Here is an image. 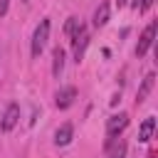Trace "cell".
<instances>
[{"label":"cell","mask_w":158,"mask_h":158,"mask_svg":"<svg viewBox=\"0 0 158 158\" xmlns=\"http://www.w3.org/2000/svg\"><path fill=\"white\" fill-rule=\"evenodd\" d=\"M62 69H64V49L62 47H54V52H52V74L59 77Z\"/></svg>","instance_id":"obj_11"},{"label":"cell","mask_w":158,"mask_h":158,"mask_svg":"<svg viewBox=\"0 0 158 158\" xmlns=\"http://www.w3.org/2000/svg\"><path fill=\"white\" fill-rule=\"evenodd\" d=\"M131 5H133V7L138 10V5H141V0H131Z\"/></svg>","instance_id":"obj_16"},{"label":"cell","mask_w":158,"mask_h":158,"mask_svg":"<svg viewBox=\"0 0 158 158\" xmlns=\"http://www.w3.org/2000/svg\"><path fill=\"white\" fill-rule=\"evenodd\" d=\"M153 131H156V118H153V116L143 118L141 126H138V141H141V143H148V141L153 138Z\"/></svg>","instance_id":"obj_7"},{"label":"cell","mask_w":158,"mask_h":158,"mask_svg":"<svg viewBox=\"0 0 158 158\" xmlns=\"http://www.w3.org/2000/svg\"><path fill=\"white\" fill-rule=\"evenodd\" d=\"M17 121H20V106L17 104H7L5 114H2V121H0V128L7 133V131H12L17 126Z\"/></svg>","instance_id":"obj_5"},{"label":"cell","mask_w":158,"mask_h":158,"mask_svg":"<svg viewBox=\"0 0 158 158\" xmlns=\"http://www.w3.org/2000/svg\"><path fill=\"white\" fill-rule=\"evenodd\" d=\"M109 15H111V5L109 2H101L94 12V27H104L109 22Z\"/></svg>","instance_id":"obj_10"},{"label":"cell","mask_w":158,"mask_h":158,"mask_svg":"<svg viewBox=\"0 0 158 158\" xmlns=\"http://www.w3.org/2000/svg\"><path fill=\"white\" fill-rule=\"evenodd\" d=\"M7 5H10V0H0V17L7 12Z\"/></svg>","instance_id":"obj_14"},{"label":"cell","mask_w":158,"mask_h":158,"mask_svg":"<svg viewBox=\"0 0 158 158\" xmlns=\"http://www.w3.org/2000/svg\"><path fill=\"white\" fill-rule=\"evenodd\" d=\"M79 30H84V22H81L79 17H69V20L64 22V35H67V37H74Z\"/></svg>","instance_id":"obj_12"},{"label":"cell","mask_w":158,"mask_h":158,"mask_svg":"<svg viewBox=\"0 0 158 158\" xmlns=\"http://www.w3.org/2000/svg\"><path fill=\"white\" fill-rule=\"evenodd\" d=\"M74 136V126L72 123H62L57 131H54V146H67Z\"/></svg>","instance_id":"obj_8"},{"label":"cell","mask_w":158,"mask_h":158,"mask_svg":"<svg viewBox=\"0 0 158 158\" xmlns=\"http://www.w3.org/2000/svg\"><path fill=\"white\" fill-rule=\"evenodd\" d=\"M128 126V114H114L109 121H106V148L114 143V141H118V136H121V131Z\"/></svg>","instance_id":"obj_2"},{"label":"cell","mask_w":158,"mask_h":158,"mask_svg":"<svg viewBox=\"0 0 158 158\" xmlns=\"http://www.w3.org/2000/svg\"><path fill=\"white\" fill-rule=\"evenodd\" d=\"M153 81H156V74H146V77H143V81H141V86H138V94H136V104H143V101L148 99V94H151V89H153Z\"/></svg>","instance_id":"obj_9"},{"label":"cell","mask_w":158,"mask_h":158,"mask_svg":"<svg viewBox=\"0 0 158 158\" xmlns=\"http://www.w3.org/2000/svg\"><path fill=\"white\" fill-rule=\"evenodd\" d=\"M156 20L153 22H148V27L141 32V37H138V44H136V57L141 59V57H146V52L153 47V42H156Z\"/></svg>","instance_id":"obj_3"},{"label":"cell","mask_w":158,"mask_h":158,"mask_svg":"<svg viewBox=\"0 0 158 158\" xmlns=\"http://www.w3.org/2000/svg\"><path fill=\"white\" fill-rule=\"evenodd\" d=\"M109 148H111L109 158H126V143H123V141H114Z\"/></svg>","instance_id":"obj_13"},{"label":"cell","mask_w":158,"mask_h":158,"mask_svg":"<svg viewBox=\"0 0 158 158\" xmlns=\"http://www.w3.org/2000/svg\"><path fill=\"white\" fill-rule=\"evenodd\" d=\"M86 44H89V32H86V27H84V30H79V32L72 37V54H74V62H81V57H84V52H86Z\"/></svg>","instance_id":"obj_4"},{"label":"cell","mask_w":158,"mask_h":158,"mask_svg":"<svg viewBox=\"0 0 158 158\" xmlns=\"http://www.w3.org/2000/svg\"><path fill=\"white\" fill-rule=\"evenodd\" d=\"M126 2H128V0H116V5H118V7H123Z\"/></svg>","instance_id":"obj_15"},{"label":"cell","mask_w":158,"mask_h":158,"mask_svg":"<svg viewBox=\"0 0 158 158\" xmlns=\"http://www.w3.org/2000/svg\"><path fill=\"white\" fill-rule=\"evenodd\" d=\"M74 99H77V89L74 86H62L54 96V104H57V109H69L74 104Z\"/></svg>","instance_id":"obj_6"},{"label":"cell","mask_w":158,"mask_h":158,"mask_svg":"<svg viewBox=\"0 0 158 158\" xmlns=\"http://www.w3.org/2000/svg\"><path fill=\"white\" fill-rule=\"evenodd\" d=\"M22 2H30V0H22Z\"/></svg>","instance_id":"obj_17"},{"label":"cell","mask_w":158,"mask_h":158,"mask_svg":"<svg viewBox=\"0 0 158 158\" xmlns=\"http://www.w3.org/2000/svg\"><path fill=\"white\" fill-rule=\"evenodd\" d=\"M47 40H49V20L44 17V20H40V25H37V27H35V32H32V44H30V52H32V57H35V59L42 54V49H44Z\"/></svg>","instance_id":"obj_1"}]
</instances>
